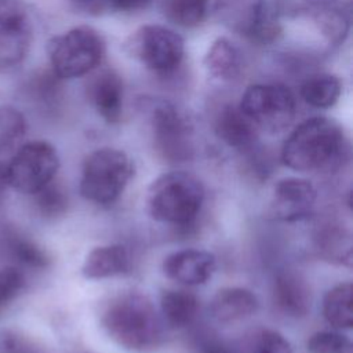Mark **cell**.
Masks as SVG:
<instances>
[{"instance_id": "6da1fadb", "label": "cell", "mask_w": 353, "mask_h": 353, "mask_svg": "<svg viewBox=\"0 0 353 353\" xmlns=\"http://www.w3.org/2000/svg\"><path fill=\"white\" fill-rule=\"evenodd\" d=\"M347 32L349 18L342 7L309 3L269 19L263 43H276L287 52L319 58L339 47Z\"/></svg>"}, {"instance_id": "7a4b0ae2", "label": "cell", "mask_w": 353, "mask_h": 353, "mask_svg": "<svg viewBox=\"0 0 353 353\" xmlns=\"http://www.w3.org/2000/svg\"><path fill=\"white\" fill-rule=\"evenodd\" d=\"M349 153V141L341 124L328 117H312L284 141L281 160L299 172H334L343 167Z\"/></svg>"}, {"instance_id": "3957f363", "label": "cell", "mask_w": 353, "mask_h": 353, "mask_svg": "<svg viewBox=\"0 0 353 353\" xmlns=\"http://www.w3.org/2000/svg\"><path fill=\"white\" fill-rule=\"evenodd\" d=\"M108 336L132 352L156 349L163 341V321L150 299L138 292H124L110 299L101 316Z\"/></svg>"}, {"instance_id": "277c9868", "label": "cell", "mask_w": 353, "mask_h": 353, "mask_svg": "<svg viewBox=\"0 0 353 353\" xmlns=\"http://www.w3.org/2000/svg\"><path fill=\"white\" fill-rule=\"evenodd\" d=\"M203 201L204 188L201 182L185 171L161 174L150 183L146 194V208L150 218L170 225L192 222Z\"/></svg>"}, {"instance_id": "5b68a950", "label": "cell", "mask_w": 353, "mask_h": 353, "mask_svg": "<svg viewBox=\"0 0 353 353\" xmlns=\"http://www.w3.org/2000/svg\"><path fill=\"white\" fill-rule=\"evenodd\" d=\"M134 176V164L123 150L101 148L91 152L81 167L79 190L83 199L112 204Z\"/></svg>"}, {"instance_id": "8992f818", "label": "cell", "mask_w": 353, "mask_h": 353, "mask_svg": "<svg viewBox=\"0 0 353 353\" xmlns=\"http://www.w3.org/2000/svg\"><path fill=\"white\" fill-rule=\"evenodd\" d=\"M102 34L87 25L72 28L48 41L52 73L58 79H76L92 72L105 55Z\"/></svg>"}, {"instance_id": "52a82bcc", "label": "cell", "mask_w": 353, "mask_h": 353, "mask_svg": "<svg viewBox=\"0 0 353 353\" xmlns=\"http://www.w3.org/2000/svg\"><path fill=\"white\" fill-rule=\"evenodd\" d=\"M239 108L256 130L279 134L294 121L296 99L292 91L283 84L261 83L244 91Z\"/></svg>"}, {"instance_id": "ba28073f", "label": "cell", "mask_w": 353, "mask_h": 353, "mask_svg": "<svg viewBox=\"0 0 353 353\" xmlns=\"http://www.w3.org/2000/svg\"><path fill=\"white\" fill-rule=\"evenodd\" d=\"M127 54L156 73L174 72L183 59V39L174 30L160 25L138 28L127 39Z\"/></svg>"}, {"instance_id": "9c48e42d", "label": "cell", "mask_w": 353, "mask_h": 353, "mask_svg": "<svg viewBox=\"0 0 353 353\" xmlns=\"http://www.w3.org/2000/svg\"><path fill=\"white\" fill-rule=\"evenodd\" d=\"M58 168L55 148L46 141H32L19 146L6 164L7 185L21 193L34 194L55 178Z\"/></svg>"}, {"instance_id": "30bf717a", "label": "cell", "mask_w": 353, "mask_h": 353, "mask_svg": "<svg viewBox=\"0 0 353 353\" xmlns=\"http://www.w3.org/2000/svg\"><path fill=\"white\" fill-rule=\"evenodd\" d=\"M149 121L154 148L171 163L186 161L193 156L192 127L185 114L168 101H152Z\"/></svg>"}, {"instance_id": "8fae6325", "label": "cell", "mask_w": 353, "mask_h": 353, "mask_svg": "<svg viewBox=\"0 0 353 353\" xmlns=\"http://www.w3.org/2000/svg\"><path fill=\"white\" fill-rule=\"evenodd\" d=\"M33 39L30 14L22 0H0V70L18 66Z\"/></svg>"}, {"instance_id": "7c38bea8", "label": "cell", "mask_w": 353, "mask_h": 353, "mask_svg": "<svg viewBox=\"0 0 353 353\" xmlns=\"http://www.w3.org/2000/svg\"><path fill=\"white\" fill-rule=\"evenodd\" d=\"M214 14L229 30L263 41L269 23L266 0H215Z\"/></svg>"}, {"instance_id": "4fadbf2b", "label": "cell", "mask_w": 353, "mask_h": 353, "mask_svg": "<svg viewBox=\"0 0 353 353\" xmlns=\"http://www.w3.org/2000/svg\"><path fill=\"white\" fill-rule=\"evenodd\" d=\"M316 197L317 192L307 179L295 176L283 178L274 185L270 215L283 222L306 219L314 208Z\"/></svg>"}, {"instance_id": "5bb4252c", "label": "cell", "mask_w": 353, "mask_h": 353, "mask_svg": "<svg viewBox=\"0 0 353 353\" xmlns=\"http://www.w3.org/2000/svg\"><path fill=\"white\" fill-rule=\"evenodd\" d=\"M216 269L214 254L203 250H181L165 256L163 273L183 285H200L211 279Z\"/></svg>"}, {"instance_id": "9a60e30c", "label": "cell", "mask_w": 353, "mask_h": 353, "mask_svg": "<svg viewBox=\"0 0 353 353\" xmlns=\"http://www.w3.org/2000/svg\"><path fill=\"white\" fill-rule=\"evenodd\" d=\"M85 91L88 102L106 123H119L123 113L124 85L114 69L106 68L94 74Z\"/></svg>"}, {"instance_id": "2e32d148", "label": "cell", "mask_w": 353, "mask_h": 353, "mask_svg": "<svg viewBox=\"0 0 353 353\" xmlns=\"http://www.w3.org/2000/svg\"><path fill=\"white\" fill-rule=\"evenodd\" d=\"M214 131L228 146L237 150L251 152L258 143L256 127L244 116L239 106L226 103L214 117Z\"/></svg>"}, {"instance_id": "e0dca14e", "label": "cell", "mask_w": 353, "mask_h": 353, "mask_svg": "<svg viewBox=\"0 0 353 353\" xmlns=\"http://www.w3.org/2000/svg\"><path fill=\"white\" fill-rule=\"evenodd\" d=\"M204 68L214 80L233 84L244 73V58L239 47L226 37L216 39L204 57Z\"/></svg>"}, {"instance_id": "ac0fdd59", "label": "cell", "mask_w": 353, "mask_h": 353, "mask_svg": "<svg viewBox=\"0 0 353 353\" xmlns=\"http://www.w3.org/2000/svg\"><path fill=\"white\" fill-rule=\"evenodd\" d=\"M258 309L255 294L243 287H225L219 290L211 303V317L222 324L241 321L252 316Z\"/></svg>"}, {"instance_id": "d6986e66", "label": "cell", "mask_w": 353, "mask_h": 353, "mask_svg": "<svg viewBox=\"0 0 353 353\" xmlns=\"http://www.w3.org/2000/svg\"><path fill=\"white\" fill-rule=\"evenodd\" d=\"M273 299L277 309L290 317H303L310 310V290L305 280L292 272H283L276 277Z\"/></svg>"}, {"instance_id": "ffe728a7", "label": "cell", "mask_w": 353, "mask_h": 353, "mask_svg": "<svg viewBox=\"0 0 353 353\" xmlns=\"http://www.w3.org/2000/svg\"><path fill=\"white\" fill-rule=\"evenodd\" d=\"M130 268V254L121 244H108L92 248L83 265L81 274L88 280H101L125 273Z\"/></svg>"}, {"instance_id": "44dd1931", "label": "cell", "mask_w": 353, "mask_h": 353, "mask_svg": "<svg viewBox=\"0 0 353 353\" xmlns=\"http://www.w3.org/2000/svg\"><path fill=\"white\" fill-rule=\"evenodd\" d=\"M0 239L4 251L18 263L33 269H43L48 266L50 258L46 251L18 230L12 228H3Z\"/></svg>"}, {"instance_id": "7402d4cb", "label": "cell", "mask_w": 353, "mask_h": 353, "mask_svg": "<svg viewBox=\"0 0 353 353\" xmlns=\"http://www.w3.org/2000/svg\"><path fill=\"white\" fill-rule=\"evenodd\" d=\"M163 320L172 328L189 325L197 316L199 301L196 295L183 290L165 291L160 299Z\"/></svg>"}, {"instance_id": "603a6c76", "label": "cell", "mask_w": 353, "mask_h": 353, "mask_svg": "<svg viewBox=\"0 0 353 353\" xmlns=\"http://www.w3.org/2000/svg\"><path fill=\"white\" fill-rule=\"evenodd\" d=\"M341 92V80L330 73L312 74L301 85L302 99L307 105L319 109H327L335 105Z\"/></svg>"}, {"instance_id": "cb8c5ba5", "label": "cell", "mask_w": 353, "mask_h": 353, "mask_svg": "<svg viewBox=\"0 0 353 353\" xmlns=\"http://www.w3.org/2000/svg\"><path fill=\"white\" fill-rule=\"evenodd\" d=\"M352 283H341L327 291L323 299V314L330 325L342 330L352 328Z\"/></svg>"}, {"instance_id": "d4e9b609", "label": "cell", "mask_w": 353, "mask_h": 353, "mask_svg": "<svg viewBox=\"0 0 353 353\" xmlns=\"http://www.w3.org/2000/svg\"><path fill=\"white\" fill-rule=\"evenodd\" d=\"M210 0H163L161 11L172 23L182 28L199 26L208 11Z\"/></svg>"}, {"instance_id": "484cf974", "label": "cell", "mask_w": 353, "mask_h": 353, "mask_svg": "<svg viewBox=\"0 0 353 353\" xmlns=\"http://www.w3.org/2000/svg\"><path fill=\"white\" fill-rule=\"evenodd\" d=\"M26 132L23 114L10 105H0V156L15 149Z\"/></svg>"}, {"instance_id": "4316f807", "label": "cell", "mask_w": 353, "mask_h": 353, "mask_svg": "<svg viewBox=\"0 0 353 353\" xmlns=\"http://www.w3.org/2000/svg\"><path fill=\"white\" fill-rule=\"evenodd\" d=\"M33 196L37 211L46 218L61 216L68 210L69 201L66 190L59 183H55L54 179Z\"/></svg>"}, {"instance_id": "83f0119b", "label": "cell", "mask_w": 353, "mask_h": 353, "mask_svg": "<svg viewBox=\"0 0 353 353\" xmlns=\"http://www.w3.org/2000/svg\"><path fill=\"white\" fill-rule=\"evenodd\" d=\"M309 353H350L352 343L347 336L335 331H319L307 341Z\"/></svg>"}, {"instance_id": "f1b7e54d", "label": "cell", "mask_w": 353, "mask_h": 353, "mask_svg": "<svg viewBox=\"0 0 353 353\" xmlns=\"http://www.w3.org/2000/svg\"><path fill=\"white\" fill-rule=\"evenodd\" d=\"M25 287V276L14 266L0 269V310L12 302Z\"/></svg>"}, {"instance_id": "f546056e", "label": "cell", "mask_w": 353, "mask_h": 353, "mask_svg": "<svg viewBox=\"0 0 353 353\" xmlns=\"http://www.w3.org/2000/svg\"><path fill=\"white\" fill-rule=\"evenodd\" d=\"M254 353H292V347L280 332L265 330L256 339Z\"/></svg>"}, {"instance_id": "4dcf8cb0", "label": "cell", "mask_w": 353, "mask_h": 353, "mask_svg": "<svg viewBox=\"0 0 353 353\" xmlns=\"http://www.w3.org/2000/svg\"><path fill=\"white\" fill-rule=\"evenodd\" d=\"M0 353H40L39 349L23 336L14 332H0Z\"/></svg>"}, {"instance_id": "1f68e13d", "label": "cell", "mask_w": 353, "mask_h": 353, "mask_svg": "<svg viewBox=\"0 0 353 353\" xmlns=\"http://www.w3.org/2000/svg\"><path fill=\"white\" fill-rule=\"evenodd\" d=\"M69 6L79 14L98 17L110 11V0H68Z\"/></svg>"}, {"instance_id": "d6a6232c", "label": "cell", "mask_w": 353, "mask_h": 353, "mask_svg": "<svg viewBox=\"0 0 353 353\" xmlns=\"http://www.w3.org/2000/svg\"><path fill=\"white\" fill-rule=\"evenodd\" d=\"M153 0H110V10L119 12H135L146 8Z\"/></svg>"}, {"instance_id": "836d02e7", "label": "cell", "mask_w": 353, "mask_h": 353, "mask_svg": "<svg viewBox=\"0 0 353 353\" xmlns=\"http://www.w3.org/2000/svg\"><path fill=\"white\" fill-rule=\"evenodd\" d=\"M312 4H328V6H338V7H343V6H349L352 0H307Z\"/></svg>"}, {"instance_id": "e575fe53", "label": "cell", "mask_w": 353, "mask_h": 353, "mask_svg": "<svg viewBox=\"0 0 353 353\" xmlns=\"http://www.w3.org/2000/svg\"><path fill=\"white\" fill-rule=\"evenodd\" d=\"M6 186H8L7 179H6V164L0 161V196L4 192Z\"/></svg>"}, {"instance_id": "d590c367", "label": "cell", "mask_w": 353, "mask_h": 353, "mask_svg": "<svg viewBox=\"0 0 353 353\" xmlns=\"http://www.w3.org/2000/svg\"><path fill=\"white\" fill-rule=\"evenodd\" d=\"M211 353H228V352H222V350H216V352H211Z\"/></svg>"}]
</instances>
